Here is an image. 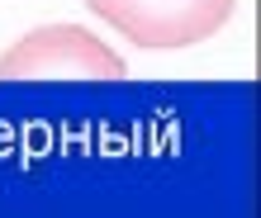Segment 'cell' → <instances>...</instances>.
I'll return each instance as SVG.
<instances>
[{"label": "cell", "instance_id": "cell-1", "mask_svg": "<svg viewBox=\"0 0 261 218\" xmlns=\"http://www.w3.org/2000/svg\"><path fill=\"white\" fill-rule=\"evenodd\" d=\"M138 48H195L228 24L238 0H86Z\"/></svg>", "mask_w": 261, "mask_h": 218}, {"label": "cell", "instance_id": "cell-2", "mask_svg": "<svg viewBox=\"0 0 261 218\" xmlns=\"http://www.w3.org/2000/svg\"><path fill=\"white\" fill-rule=\"evenodd\" d=\"M124 57L76 24H48L0 52V76H124Z\"/></svg>", "mask_w": 261, "mask_h": 218}]
</instances>
